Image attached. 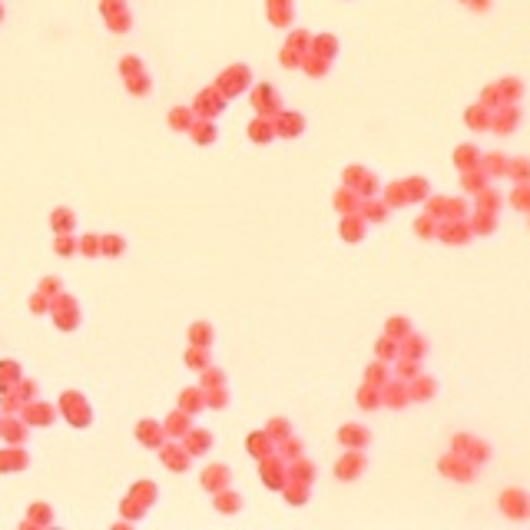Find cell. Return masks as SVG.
<instances>
[{
	"label": "cell",
	"mask_w": 530,
	"mask_h": 530,
	"mask_svg": "<svg viewBox=\"0 0 530 530\" xmlns=\"http://www.w3.org/2000/svg\"><path fill=\"white\" fill-rule=\"evenodd\" d=\"M500 511L507 517H514V520H524V517H530V497L524 491H504L500 494Z\"/></svg>",
	"instance_id": "1"
},
{
	"label": "cell",
	"mask_w": 530,
	"mask_h": 530,
	"mask_svg": "<svg viewBox=\"0 0 530 530\" xmlns=\"http://www.w3.org/2000/svg\"><path fill=\"white\" fill-rule=\"evenodd\" d=\"M517 120H520V109H517L514 103H504L491 113V130H494V133H511L517 126Z\"/></svg>",
	"instance_id": "2"
},
{
	"label": "cell",
	"mask_w": 530,
	"mask_h": 530,
	"mask_svg": "<svg viewBox=\"0 0 530 530\" xmlns=\"http://www.w3.org/2000/svg\"><path fill=\"white\" fill-rule=\"evenodd\" d=\"M362 470H364V454L358 451V448H351L348 454H345L342 461H338V464H335V474H338L342 481H355Z\"/></svg>",
	"instance_id": "3"
},
{
	"label": "cell",
	"mask_w": 530,
	"mask_h": 530,
	"mask_svg": "<svg viewBox=\"0 0 530 530\" xmlns=\"http://www.w3.org/2000/svg\"><path fill=\"white\" fill-rule=\"evenodd\" d=\"M441 470L451 474V477H457V481H470L474 464H470V461H461V454H448L444 461H441Z\"/></svg>",
	"instance_id": "4"
},
{
	"label": "cell",
	"mask_w": 530,
	"mask_h": 530,
	"mask_svg": "<svg viewBox=\"0 0 530 530\" xmlns=\"http://www.w3.org/2000/svg\"><path fill=\"white\" fill-rule=\"evenodd\" d=\"M338 441H342L345 448H358V451H362L364 444L371 441V434H368L364 427H358V424H345V427L338 431Z\"/></svg>",
	"instance_id": "5"
},
{
	"label": "cell",
	"mask_w": 530,
	"mask_h": 530,
	"mask_svg": "<svg viewBox=\"0 0 530 530\" xmlns=\"http://www.w3.org/2000/svg\"><path fill=\"white\" fill-rule=\"evenodd\" d=\"M438 236L444 239V242H454V245H464L470 239V226H464V222H457V219H451L448 226L438 229Z\"/></svg>",
	"instance_id": "6"
},
{
	"label": "cell",
	"mask_w": 530,
	"mask_h": 530,
	"mask_svg": "<svg viewBox=\"0 0 530 530\" xmlns=\"http://www.w3.org/2000/svg\"><path fill=\"white\" fill-rule=\"evenodd\" d=\"M411 401V394L405 385H385V391H381V405H391V408H405Z\"/></svg>",
	"instance_id": "7"
},
{
	"label": "cell",
	"mask_w": 530,
	"mask_h": 530,
	"mask_svg": "<svg viewBox=\"0 0 530 530\" xmlns=\"http://www.w3.org/2000/svg\"><path fill=\"white\" fill-rule=\"evenodd\" d=\"M424 351H427L424 348V338H418V335H411V332L398 342V355H405V358H414V362H418Z\"/></svg>",
	"instance_id": "8"
},
{
	"label": "cell",
	"mask_w": 530,
	"mask_h": 530,
	"mask_svg": "<svg viewBox=\"0 0 530 530\" xmlns=\"http://www.w3.org/2000/svg\"><path fill=\"white\" fill-rule=\"evenodd\" d=\"M335 209L345 212V215H348V212H358L362 209V199H358V193H355L351 186H345V189L335 196Z\"/></svg>",
	"instance_id": "9"
},
{
	"label": "cell",
	"mask_w": 530,
	"mask_h": 530,
	"mask_svg": "<svg viewBox=\"0 0 530 530\" xmlns=\"http://www.w3.org/2000/svg\"><path fill=\"white\" fill-rule=\"evenodd\" d=\"M342 236H345L348 242H358V239L364 236V219H362V215L348 212V215L342 219Z\"/></svg>",
	"instance_id": "10"
},
{
	"label": "cell",
	"mask_w": 530,
	"mask_h": 530,
	"mask_svg": "<svg viewBox=\"0 0 530 530\" xmlns=\"http://www.w3.org/2000/svg\"><path fill=\"white\" fill-rule=\"evenodd\" d=\"M464 120H468L470 130H487V126H491V109H487L484 103H477L464 113Z\"/></svg>",
	"instance_id": "11"
},
{
	"label": "cell",
	"mask_w": 530,
	"mask_h": 530,
	"mask_svg": "<svg viewBox=\"0 0 530 530\" xmlns=\"http://www.w3.org/2000/svg\"><path fill=\"white\" fill-rule=\"evenodd\" d=\"M256 106H258V113H279V96H275L272 87H258Z\"/></svg>",
	"instance_id": "12"
},
{
	"label": "cell",
	"mask_w": 530,
	"mask_h": 530,
	"mask_svg": "<svg viewBox=\"0 0 530 530\" xmlns=\"http://www.w3.org/2000/svg\"><path fill=\"white\" fill-rule=\"evenodd\" d=\"M454 163L461 166V173L464 169H474V166H481V152H477V146H457Z\"/></svg>",
	"instance_id": "13"
},
{
	"label": "cell",
	"mask_w": 530,
	"mask_h": 530,
	"mask_svg": "<svg viewBox=\"0 0 530 530\" xmlns=\"http://www.w3.org/2000/svg\"><path fill=\"white\" fill-rule=\"evenodd\" d=\"M302 126H305V123H302V116H299V113H282L275 130H279L282 136H299V133H302Z\"/></svg>",
	"instance_id": "14"
},
{
	"label": "cell",
	"mask_w": 530,
	"mask_h": 530,
	"mask_svg": "<svg viewBox=\"0 0 530 530\" xmlns=\"http://www.w3.org/2000/svg\"><path fill=\"white\" fill-rule=\"evenodd\" d=\"M408 394L414 398V401H427V398L434 394V381H431V378H421V375H418V378H411Z\"/></svg>",
	"instance_id": "15"
},
{
	"label": "cell",
	"mask_w": 530,
	"mask_h": 530,
	"mask_svg": "<svg viewBox=\"0 0 530 530\" xmlns=\"http://www.w3.org/2000/svg\"><path fill=\"white\" fill-rule=\"evenodd\" d=\"M312 53L332 60L335 53H338V40H335V37H312Z\"/></svg>",
	"instance_id": "16"
},
{
	"label": "cell",
	"mask_w": 530,
	"mask_h": 530,
	"mask_svg": "<svg viewBox=\"0 0 530 530\" xmlns=\"http://www.w3.org/2000/svg\"><path fill=\"white\" fill-rule=\"evenodd\" d=\"M487 186V173L481 166H474V169H464V189L468 193H481Z\"/></svg>",
	"instance_id": "17"
},
{
	"label": "cell",
	"mask_w": 530,
	"mask_h": 530,
	"mask_svg": "<svg viewBox=\"0 0 530 530\" xmlns=\"http://www.w3.org/2000/svg\"><path fill=\"white\" fill-rule=\"evenodd\" d=\"M269 17H272V24H288L292 20V0H269Z\"/></svg>",
	"instance_id": "18"
},
{
	"label": "cell",
	"mask_w": 530,
	"mask_h": 530,
	"mask_svg": "<svg viewBox=\"0 0 530 530\" xmlns=\"http://www.w3.org/2000/svg\"><path fill=\"white\" fill-rule=\"evenodd\" d=\"M500 96H504V103H517L520 100V93H524V87H520V80H514V76H507V80H500L497 83Z\"/></svg>",
	"instance_id": "19"
},
{
	"label": "cell",
	"mask_w": 530,
	"mask_h": 530,
	"mask_svg": "<svg viewBox=\"0 0 530 530\" xmlns=\"http://www.w3.org/2000/svg\"><path fill=\"white\" fill-rule=\"evenodd\" d=\"M481 169H484L487 176H504V173H507V159H504L500 152H491V156L481 159Z\"/></svg>",
	"instance_id": "20"
},
{
	"label": "cell",
	"mask_w": 530,
	"mask_h": 530,
	"mask_svg": "<svg viewBox=\"0 0 530 530\" xmlns=\"http://www.w3.org/2000/svg\"><path fill=\"white\" fill-rule=\"evenodd\" d=\"M494 226H497V219H494V212H481L477 209V215L470 219V232H494Z\"/></svg>",
	"instance_id": "21"
},
{
	"label": "cell",
	"mask_w": 530,
	"mask_h": 530,
	"mask_svg": "<svg viewBox=\"0 0 530 530\" xmlns=\"http://www.w3.org/2000/svg\"><path fill=\"white\" fill-rule=\"evenodd\" d=\"M385 215H388V206L385 202H362V219H368V222H385Z\"/></svg>",
	"instance_id": "22"
},
{
	"label": "cell",
	"mask_w": 530,
	"mask_h": 530,
	"mask_svg": "<svg viewBox=\"0 0 530 530\" xmlns=\"http://www.w3.org/2000/svg\"><path fill=\"white\" fill-rule=\"evenodd\" d=\"M507 176L514 182H530V159H514V163H507Z\"/></svg>",
	"instance_id": "23"
},
{
	"label": "cell",
	"mask_w": 530,
	"mask_h": 530,
	"mask_svg": "<svg viewBox=\"0 0 530 530\" xmlns=\"http://www.w3.org/2000/svg\"><path fill=\"white\" fill-rule=\"evenodd\" d=\"M302 67H305V73L321 76L325 70H328V60H325V57H318V53H305V57H302Z\"/></svg>",
	"instance_id": "24"
},
{
	"label": "cell",
	"mask_w": 530,
	"mask_h": 530,
	"mask_svg": "<svg viewBox=\"0 0 530 530\" xmlns=\"http://www.w3.org/2000/svg\"><path fill=\"white\" fill-rule=\"evenodd\" d=\"M405 193H408V202H418V199L427 196V179H421V176H414V179L405 182Z\"/></svg>",
	"instance_id": "25"
},
{
	"label": "cell",
	"mask_w": 530,
	"mask_h": 530,
	"mask_svg": "<svg viewBox=\"0 0 530 530\" xmlns=\"http://www.w3.org/2000/svg\"><path fill=\"white\" fill-rule=\"evenodd\" d=\"M497 202H500V196L494 189H487V186L477 193V209L481 212H497Z\"/></svg>",
	"instance_id": "26"
},
{
	"label": "cell",
	"mask_w": 530,
	"mask_h": 530,
	"mask_svg": "<svg viewBox=\"0 0 530 530\" xmlns=\"http://www.w3.org/2000/svg\"><path fill=\"white\" fill-rule=\"evenodd\" d=\"M408 332H411L408 318H391V321H388V328H385V335H388V338H394V342H401Z\"/></svg>",
	"instance_id": "27"
},
{
	"label": "cell",
	"mask_w": 530,
	"mask_h": 530,
	"mask_svg": "<svg viewBox=\"0 0 530 530\" xmlns=\"http://www.w3.org/2000/svg\"><path fill=\"white\" fill-rule=\"evenodd\" d=\"M358 405H362V408H378V405H381V391L375 388V385H364L362 394H358Z\"/></svg>",
	"instance_id": "28"
},
{
	"label": "cell",
	"mask_w": 530,
	"mask_h": 530,
	"mask_svg": "<svg viewBox=\"0 0 530 530\" xmlns=\"http://www.w3.org/2000/svg\"><path fill=\"white\" fill-rule=\"evenodd\" d=\"M364 385L385 388V385H388V371H385V364H371V368H368V375H364Z\"/></svg>",
	"instance_id": "29"
},
{
	"label": "cell",
	"mask_w": 530,
	"mask_h": 530,
	"mask_svg": "<svg viewBox=\"0 0 530 530\" xmlns=\"http://www.w3.org/2000/svg\"><path fill=\"white\" fill-rule=\"evenodd\" d=\"M511 202H514L517 209H524V212H530V186L527 182H520L514 193H511Z\"/></svg>",
	"instance_id": "30"
},
{
	"label": "cell",
	"mask_w": 530,
	"mask_h": 530,
	"mask_svg": "<svg viewBox=\"0 0 530 530\" xmlns=\"http://www.w3.org/2000/svg\"><path fill=\"white\" fill-rule=\"evenodd\" d=\"M405 202H408V193H405V182H394V186H388V202H385V206L391 209V206H405Z\"/></svg>",
	"instance_id": "31"
},
{
	"label": "cell",
	"mask_w": 530,
	"mask_h": 530,
	"mask_svg": "<svg viewBox=\"0 0 530 530\" xmlns=\"http://www.w3.org/2000/svg\"><path fill=\"white\" fill-rule=\"evenodd\" d=\"M414 232H418V236H424V239H431V236L438 232V222H434V215H431V212H427V215H421V219L414 222Z\"/></svg>",
	"instance_id": "32"
},
{
	"label": "cell",
	"mask_w": 530,
	"mask_h": 530,
	"mask_svg": "<svg viewBox=\"0 0 530 530\" xmlns=\"http://www.w3.org/2000/svg\"><path fill=\"white\" fill-rule=\"evenodd\" d=\"M272 133H275V126L269 120H256V123H252V139H258V143H262V139H272Z\"/></svg>",
	"instance_id": "33"
},
{
	"label": "cell",
	"mask_w": 530,
	"mask_h": 530,
	"mask_svg": "<svg viewBox=\"0 0 530 530\" xmlns=\"http://www.w3.org/2000/svg\"><path fill=\"white\" fill-rule=\"evenodd\" d=\"M481 103H484L487 109H497V106H504V96H500L497 87H487L484 96H481Z\"/></svg>",
	"instance_id": "34"
},
{
	"label": "cell",
	"mask_w": 530,
	"mask_h": 530,
	"mask_svg": "<svg viewBox=\"0 0 530 530\" xmlns=\"http://www.w3.org/2000/svg\"><path fill=\"white\" fill-rule=\"evenodd\" d=\"M378 355H381V358H385V362H388V358H398V342L385 335V338H381V342H378Z\"/></svg>",
	"instance_id": "35"
},
{
	"label": "cell",
	"mask_w": 530,
	"mask_h": 530,
	"mask_svg": "<svg viewBox=\"0 0 530 530\" xmlns=\"http://www.w3.org/2000/svg\"><path fill=\"white\" fill-rule=\"evenodd\" d=\"M468 448H470V451H464V454H468L470 461H487V454H491V451H487V444H481V441H474V438L468 441Z\"/></svg>",
	"instance_id": "36"
},
{
	"label": "cell",
	"mask_w": 530,
	"mask_h": 530,
	"mask_svg": "<svg viewBox=\"0 0 530 530\" xmlns=\"http://www.w3.org/2000/svg\"><path fill=\"white\" fill-rule=\"evenodd\" d=\"M364 176H368V173H364L362 166H351V169H345V182H348L351 189H358V186H362V182H364Z\"/></svg>",
	"instance_id": "37"
},
{
	"label": "cell",
	"mask_w": 530,
	"mask_h": 530,
	"mask_svg": "<svg viewBox=\"0 0 530 530\" xmlns=\"http://www.w3.org/2000/svg\"><path fill=\"white\" fill-rule=\"evenodd\" d=\"M288 46H292V50H299V53H305V46H312V37H308V33H302V30H295V33H292V40H288Z\"/></svg>",
	"instance_id": "38"
},
{
	"label": "cell",
	"mask_w": 530,
	"mask_h": 530,
	"mask_svg": "<svg viewBox=\"0 0 530 530\" xmlns=\"http://www.w3.org/2000/svg\"><path fill=\"white\" fill-rule=\"evenodd\" d=\"M292 474H295V481H302V484H308V481H312V464H295V470H292Z\"/></svg>",
	"instance_id": "39"
},
{
	"label": "cell",
	"mask_w": 530,
	"mask_h": 530,
	"mask_svg": "<svg viewBox=\"0 0 530 530\" xmlns=\"http://www.w3.org/2000/svg\"><path fill=\"white\" fill-rule=\"evenodd\" d=\"M305 494H308V491H305V484L302 487H288V500H295V504H302Z\"/></svg>",
	"instance_id": "40"
},
{
	"label": "cell",
	"mask_w": 530,
	"mask_h": 530,
	"mask_svg": "<svg viewBox=\"0 0 530 530\" xmlns=\"http://www.w3.org/2000/svg\"><path fill=\"white\" fill-rule=\"evenodd\" d=\"M468 7L470 10H477V14H484L487 7H491V0H468Z\"/></svg>",
	"instance_id": "41"
},
{
	"label": "cell",
	"mask_w": 530,
	"mask_h": 530,
	"mask_svg": "<svg viewBox=\"0 0 530 530\" xmlns=\"http://www.w3.org/2000/svg\"><path fill=\"white\" fill-rule=\"evenodd\" d=\"M269 431H275V434H288V424L279 418V421H272V427H269Z\"/></svg>",
	"instance_id": "42"
},
{
	"label": "cell",
	"mask_w": 530,
	"mask_h": 530,
	"mask_svg": "<svg viewBox=\"0 0 530 530\" xmlns=\"http://www.w3.org/2000/svg\"><path fill=\"white\" fill-rule=\"evenodd\" d=\"M464 3H468V0H464Z\"/></svg>",
	"instance_id": "43"
}]
</instances>
